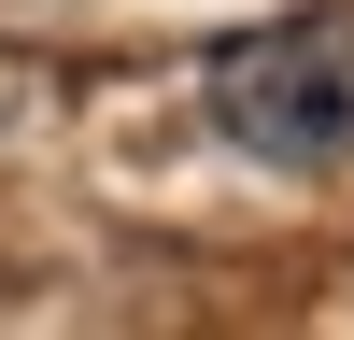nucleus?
Segmentation results:
<instances>
[{
  "instance_id": "f03ea898",
  "label": "nucleus",
  "mask_w": 354,
  "mask_h": 340,
  "mask_svg": "<svg viewBox=\"0 0 354 340\" xmlns=\"http://www.w3.org/2000/svg\"><path fill=\"white\" fill-rule=\"evenodd\" d=\"M0 113H15V71H0Z\"/></svg>"
},
{
  "instance_id": "f257e3e1",
  "label": "nucleus",
  "mask_w": 354,
  "mask_h": 340,
  "mask_svg": "<svg viewBox=\"0 0 354 340\" xmlns=\"http://www.w3.org/2000/svg\"><path fill=\"white\" fill-rule=\"evenodd\" d=\"M213 128L270 170H340L354 156V28L340 15H283L213 43Z\"/></svg>"
}]
</instances>
